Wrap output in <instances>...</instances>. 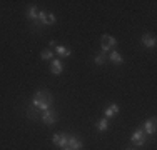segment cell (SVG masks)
Listing matches in <instances>:
<instances>
[{"label":"cell","instance_id":"6da1fadb","mask_svg":"<svg viewBox=\"0 0 157 150\" xmlns=\"http://www.w3.org/2000/svg\"><path fill=\"white\" fill-rule=\"evenodd\" d=\"M52 102H54V99H52V95H50L48 90H39V92H35L33 97H32L33 108H37V110H40V112L50 110Z\"/></svg>","mask_w":157,"mask_h":150},{"label":"cell","instance_id":"7a4b0ae2","mask_svg":"<svg viewBox=\"0 0 157 150\" xmlns=\"http://www.w3.org/2000/svg\"><path fill=\"white\" fill-rule=\"evenodd\" d=\"M145 140H147V135L142 129H136L130 135V142H132L134 145H137V147H142V145L145 144Z\"/></svg>","mask_w":157,"mask_h":150},{"label":"cell","instance_id":"3957f363","mask_svg":"<svg viewBox=\"0 0 157 150\" xmlns=\"http://www.w3.org/2000/svg\"><path fill=\"white\" fill-rule=\"evenodd\" d=\"M102 52L104 54H107V52H110L112 48H115V45H117V40H115V37L112 35H102Z\"/></svg>","mask_w":157,"mask_h":150},{"label":"cell","instance_id":"277c9868","mask_svg":"<svg viewBox=\"0 0 157 150\" xmlns=\"http://www.w3.org/2000/svg\"><path fill=\"white\" fill-rule=\"evenodd\" d=\"M42 122L45 125H55L57 122V114L54 110H47V112H42Z\"/></svg>","mask_w":157,"mask_h":150},{"label":"cell","instance_id":"5b68a950","mask_svg":"<svg viewBox=\"0 0 157 150\" xmlns=\"http://www.w3.org/2000/svg\"><path fill=\"white\" fill-rule=\"evenodd\" d=\"M67 138H69V135H67V133H54L52 142H54V145H57V147L65 148L67 147Z\"/></svg>","mask_w":157,"mask_h":150},{"label":"cell","instance_id":"8992f818","mask_svg":"<svg viewBox=\"0 0 157 150\" xmlns=\"http://www.w3.org/2000/svg\"><path fill=\"white\" fill-rule=\"evenodd\" d=\"M67 147L70 150H82L84 144H82V140H78L75 135H69V138H67Z\"/></svg>","mask_w":157,"mask_h":150},{"label":"cell","instance_id":"52a82bcc","mask_svg":"<svg viewBox=\"0 0 157 150\" xmlns=\"http://www.w3.org/2000/svg\"><path fill=\"white\" fill-rule=\"evenodd\" d=\"M155 43H157V40L152 33H144V35H142V45H144L145 48H154Z\"/></svg>","mask_w":157,"mask_h":150},{"label":"cell","instance_id":"ba28073f","mask_svg":"<svg viewBox=\"0 0 157 150\" xmlns=\"http://www.w3.org/2000/svg\"><path fill=\"white\" fill-rule=\"evenodd\" d=\"M145 132V135H154L155 133V118H149L144 122V129H142Z\"/></svg>","mask_w":157,"mask_h":150},{"label":"cell","instance_id":"9c48e42d","mask_svg":"<svg viewBox=\"0 0 157 150\" xmlns=\"http://www.w3.org/2000/svg\"><path fill=\"white\" fill-rule=\"evenodd\" d=\"M119 110H121V108H119L117 103H110L104 108V115H105V118H110V117H114V115H117Z\"/></svg>","mask_w":157,"mask_h":150},{"label":"cell","instance_id":"30bf717a","mask_svg":"<svg viewBox=\"0 0 157 150\" xmlns=\"http://www.w3.org/2000/svg\"><path fill=\"white\" fill-rule=\"evenodd\" d=\"M39 12H40V10L37 9L35 5H32L30 9L27 10V18L33 22V27H35V25H37V22H39Z\"/></svg>","mask_w":157,"mask_h":150},{"label":"cell","instance_id":"8fae6325","mask_svg":"<svg viewBox=\"0 0 157 150\" xmlns=\"http://www.w3.org/2000/svg\"><path fill=\"white\" fill-rule=\"evenodd\" d=\"M107 58H109L112 63H115V65H122V63H124V57H122V54L117 50H112Z\"/></svg>","mask_w":157,"mask_h":150},{"label":"cell","instance_id":"7c38bea8","mask_svg":"<svg viewBox=\"0 0 157 150\" xmlns=\"http://www.w3.org/2000/svg\"><path fill=\"white\" fill-rule=\"evenodd\" d=\"M62 70H63V67H62V62L59 58H54L50 62V72L54 73V75H60L62 73Z\"/></svg>","mask_w":157,"mask_h":150},{"label":"cell","instance_id":"4fadbf2b","mask_svg":"<svg viewBox=\"0 0 157 150\" xmlns=\"http://www.w3.org/2000/svg\"><path fill=\"white\" fill-rule=\"evenodd\" d=\"M109 127H110V123H109V118H100V120H97L95 122V129L99 130V132H105V130H109Z\"/></svg>","mask_w":157,"mask_h":150},{"label":"cell","instance_id":"5bb4252c","mask_svg":"<svg viewBox=\"0 0 157 150\" xmlns=\"http://www.w3.org/2000/svg\"><path fill=\"white\" fill-rule=\"evenodd\" d=\"M55 52H57L60 57H70L72 55V50L70 48H67V47H63V45H55Z\"/></svg>","mask_w":157,"mask_h":150},{"label":"cell","instance_id":"9a60e30c","mask_svg":"<svg viewBox=\"0 0 157 150\" xmlns=\"http://www.w3.org/2000/svg\"><path fill=\"white\" fill-rule=\"evenodd\" d=\"M107 60V54H104V52H99V54L94 55V62L97 63V65H102V63H105Z\"/></svg>","mask_w":157,"mask_h":150},{"label":"cell","instance_id":"2e32d148","mask_svg":"<svg viewBox=\"0 0 157 150\" xmlns=\"http://www.w3.org/2000/svg\"><path fill=\"white\" fill-rule=\"evenodd\" d=\"M40 57H42V60H50L52 62V60H54V52L48 50V48L47 50H42L40 52Z\"/></svg>","mask_w":157,"mask_h":150},{"label":"cell","instance_id":"e0dca14e","mask_svg":"<svg viewBox=\"0 0 157 150\" xmlns=\"http://www.w3.org/2000/svg\"><path fill=\"white\" fill-rule=\"evenodd\" d=\"M47 18H48V25H52V24L57 22V17H55L54 13H47Z\"/></svg>","mask_w":157,"mask_h":150},{"label":"cell","instance_id":"ac0fdd59","mask_svg":"<svg viewBox=\"0 0 157 150\" xmlns=\"http://www.w3.org/2000/svg\"><path fill=\"white\" fill-rule=\"evenodd\" d=\"M60 150H70V148H69V147H65V148H60Z\"/></svg>","mask_w":157,"mask_h":150},{"label":"cell","instance_id":"d6986e66","mask_svg":"<svg viewBox=\"0 0 157 150\" xmlns=\"http://www.w3.org/2000/svg\"><path fill=\"white\" fill-rule=\"evenodd\" d=\"M125 150H136V148H125Z\"/></svg>","mask_w":157,"mask_h":150}]
</instances>
